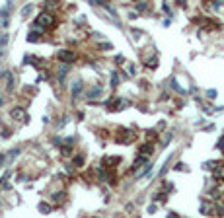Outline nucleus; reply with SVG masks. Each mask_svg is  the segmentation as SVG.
<instances>
[{"mask_svg":"<svg viewBox=\"0 0 224 218\" xmlns=\"http://www.w3.org/2000/svg\"><path fill=\"white\" fill-rule=\"evenodd\" d=\"M53 23H55V20H53L51 14H39V16L35 18V25H37V27H43V29L45 27H51Z\"/></svg>","mask_w":224,"mask_h":218,"instance_id":"1","label":"nucleus"},{"mask_svg":"<svg viewBox=\"0 0 224 218\" xmlns=\"http://www.w3.org/2000/svg\"><path fill=\"white\" fill-rule=\"evenodd\" d=\"M56 58L60 60V62H64V64H72L74 60H76V56H74V53H70V51H58L56 53Z\"/></svg>","mask_w":224,"mask_h":218,"instance_id":"2","label":"nucleus"},{"mask_svg":"<svg viewBox=\"0 0 224 218\" xmlns=\"http://www.w3.org/2000/svg\"><path fill=\"white\" fill-rule=\"evenodd\" d=\"M12 119H18V121H29V117L25 115V111H23V107H14L12 109Z\"/></svg>","mask_w":224,"mask_h":218,"instance_id":"3","label":"nucleus"},{"mask_svg":"<svg viewBox=\"0 0 224 218\" xmlns=\"http://www.w3.org/2000/svg\"><path fill=\"white\" fill-rule=\"evenodd\" d=\"M82 86H84V84H82V80H80V78L72 84V96H74V98H78L80 94H82Z\"/></svg>","mask_w":224,"mask_h":218,"instance_id":"4","label":"nucleus"},{"mask_svg":"<svg viewBox=\"0 0 224 218\" xmlns=\"http://www.w3.org/2000/svg\"><path fill=\"white\" fill-rule=\"evenodd\" d=\"M58 4H60L58 0H47L43 4V8L45 10H55V8H58Z\"/></svg>","mask_w":224,"mask_h":218,"instance_id":"5","label":"nucleus"},{"mask_svg":"<svg viewBox=\"0 0 224 218\" xmlns=\"http://www.w3.org/2000/svg\"><path fill=\"white\" fill-rule=\"evenodd\" d=\"M100 96H101L100 88H94V90H90V92H88V98L90 99H96V98H100Z\"/></svg>","mask_w":224,"mask_h":218,"instance_id":"6","label":"nucleus"},{"mask_svg":"<svg viewBox=\"0 0 224 218\" xmlns=\"http://www.w3.org/2000/svg\"><path fill=\"white\" fill-rule=\"evenodd\" d=\"M150 152H152V144H142V146H140V154H142V156H148Z\"/></svg>","mask_w":224,"mask_h":218,"instance_id":"7","label":"nucleus"},{"mask_svg":"<svg viewBox=\"0 0 224 218\" xmlns=\"http://www.w3.org/2000/svg\"><path fill=\"white\" fill-rule=\"evenodd\" d=\"M119 160H121V158H117V156H115V158H105V160H103V164H105V165H115Z\"/></svg>","mask_w":224,"mask_h":218,"instance_id":"8","label":"nucleus"},{"mask_svg":"<svg viewBox=\"0 0 224 218\" xmlns=\"http://www.w3.org/2000/svg\"><path fill=\"white\" fill-rule=\"evenodd\" d=\"M100 49H101V51H111L113 45L109 43V41H103V43H100Z\"/></svg>","mask_w":224,"mask_h":218,"instance_id":"9","label":"nucleus"},{"mask_svg":"<svg viewBox=\"0 0 224 218\" xmlns=\"http://www.w3.org/2000/svg\"><path fill=\"white\" fill-rule=\"evenodd\" d=\"M37 39H39V33H37V31H31L29 35H27V41H31V43L37 41Z\"/></svg>","mask_w":224,"mask_h":218,"instance_id":"10","label":"nucleus"},{"mask_svg":"<svg viewBox=\"0 0 224 218\" xmlns=\"http://www.w3.org/2000/svg\"><path fill=\"white\" fill-rule=\"evenodd\" d=\"M201 212L203 214H209V212H211V205H209V203H203L201 205Z\"/></svg>","mask_w":224,"mask_h":218,"instance_id":"11","label":"nucleus"},{"mask_svg":"<svg viewBox=\"0 0 224 218\" xmlns=\"http://www.w3.org/2000/svg\"><path fill=\"white\" fill-rule=\"evenodd\" d=\"M39 210H41V212H45V214H47V212H51V207H49V205H47V203H41V205H39Z\"/></svg>","mask_w":224,"mask_h":218,"instance_id":"12","label":"nucleus"},{"mask_svg":"<svg viewBox=\"0 0 224 218\" xmlns=\"http://www.w3.org/2000/svg\"><path fill=\"white\" fill-rule=\"evenodd\" d=\"M171 86H173V90H175L177 94H185V90H181V88L177 86V82H175V80H171Z\"/></svg>","mask_w":224,"mask_h":218,"instance_id":"13","label":"nucleus"},{"mask_svg":"<svg viewBox=\"0 0 224 218\" xmlns=\"http://www.w3.org/2000/svg\"><path fill=\"white\" fill-rule=\"evenodd\" d=\"M31 10H33V6H31V4H27V6H25V8L22 10V14H23V16H27V14H29Z\"/></svg>","mask_w":224,"mask_h":218,"instance_id":"14","label":"nucleus"},{"mask_svg":"<svg viewBox=\"0 0 224 218\" xmlns=\"http://www.w3.org/2000/svg\"><path fill=\"white\" fill-rule=\"evenodd\" d=\"M203 167H205V169H209V167H218V164H216V162H207Z\"/></svg>","mask_w":224,"mask_h":218,"instance_id":"15","label":"nucleus"},{"mask_svg":"<svg viewBox=\"0 0 224 218\" xmlns=\"http://www.w3.org/2000/svg\"><path fill=\"white\" fill-rule=\"evenodd\" d=\"M70 152H72L70 146H62V156H70Z\"/></svg>","mask_w":224,"mask_h":218,"instance_id":"16","label":"nucleus"},{"mask_svg":"<svg viewBox=\"0 0 224 218\" xmlns=\"http://www.w3.org/2000/svg\"><path fill=\"white\" fill-rule=\"evenodd\" d=\"M6 43H8V35H0V47H4Z\"/></svg>","mask_w":224,"mask_h":218,"instance_id":"17","label":"nucleus"},{"mask_svg":"<svg viewBox=\"0 0 224 218\" xmlns=\"http://www.w3.org/2000/svg\"><path fill=\"white\" fill-rule=\"evenodd\" d=\"M115 62L123 64V62H125V56H123V54H117V56H115Z\"/></svg>","mask_w":224,"mask_h":218,"instance_id":"18","label":"nucleus"},{"mask_svg":"<svg viewBox=\"0 0 224 218\" xmlns=\"http://www.w3.org/2000/svg\"><path fill=\"white\" fill-rule=\"evenodd\" d=\"M207 98H216V90H209V92H207Z\"/></svg>","mask_w":224,"mask_h":218,"instance_id":"19","label":"nucleus"},{"mask_svg":"<svg viewBox=\"0 0 224 218\" xmlns=\"http://www.w3.org/2000/svg\"><path fill=\"white\" fill-rule=\"evenodd\" d=\"M74 164H76V165H82V164H84V158H82V156L74 158Z\"/></svg>","mask_w":224,"mask_h":218,"instance_id":"20","label":"nucleus"},{"mask_svg":"<svg viewBox=\"0 0 224 218\" xmlns=\"http://www.w3.org/2000/svg\"><path fill=\"white\" fill-rule=\"evenodd\" d=\"M117 82H119V74H113V78H111V84H113V86H117Z\"/></svg>","mask_w":224,"mask_h":218,"instance_id":"21","label":"nucleus"},{"mask_svg":"<svg viewBox=\"0 0 224 218\" xmlns=\"http://www.w3.org/2000/svg\"><path fill=\"white\" fill-rule=\"evenodd\" d=\"M8 154H10V158H16V156L20 154V148H16V150H12V152H8Z\"/></svg>","mask_w":224,"mask_h":218,"instance_id":"22","label":"nucleus"},{"mask_svg":"<svg viewBox=\"0 0 224 218\" xmlns=\"http://www.w3.org/2000/svg\"><path fill=\"white\" fill-rule=\"evenodd\" d=\"M12 86H14V78H8V90H12Z\"/></svg>","mask_w":224,"mask_h":218,"instance_id":"23","label":"nucleus"},{"mask_svg":"<svg viewBox=\"0 0 224 218\" xmlns=\"http://www.w3.org/2000/svg\"><path fill=\"white\" fill-rule=\"evenodd\" d=\"M175 169H177V171H181V169H185V165H183V164H177V165H175Z\"/></svg>","mask_w":224,"mask_h":218,"instance_id":"24","label":"nucleus"},{"mask_svg":"<svg viewBox=\"0 0 224 218\" xmlns=\"http://www.w3.org/2000/svg\"><path fill=\"white\" fill-rule=\"evenodd\" d=\"M74 140H76L74 136H66V142H68V144H72V142H74Z\"/></svg>","mask_w":224,"mask_h":218,"instance_id":"25","label":"nucleus"},{"mask_svg":"<svg viewBox=\"0 0 224 218\" xmlns=\"http://www.w3.org/2000/svg\"><path fill=\"white\" fill-rule=\"evenodd\" d=\"M216 177H224V167L220 169V171H216Z\"/></svg>","mask_w":224,"mask_h":218,"instance_id":"26","label":"nucleus"},{"mask_svg":"<svg viewBox=\"0 0 224 218\" xmlns=\"http://www.w3.org/2000/svg\"><path fill=\"white\" fill-rule=\"evenodd\" d=\"M0 105H4V99H2V98H0Z\"/></svg>","mask_w":224,"mask_h":218,"instance_id":"27","label":"nucleus"}]
</instances>
